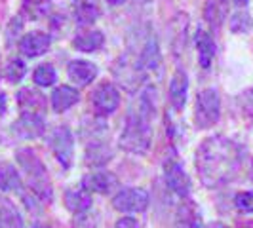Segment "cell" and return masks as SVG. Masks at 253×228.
<instances>
[{
  "instance_id": "cell-26",
  "label": "cell",
  "mask_w": 253,
  "mask_h": 228,
  "mask_svg": "<svg viewBox=\"0 0 253 228\" xmlns=\"http://www.w3.org/2000/svg\"><path fill=\"white\" fill-rule=\"evenodd\" d=\"M51 12V0H23L21 2V13L29 19H44Z\"/></svg>"
},
{
  "instance_id": "cell-5",
  "label": "cell",
  "mask_w": 253,
  "mask_h": 228,
  "mask_svg": "<svg viewBox=\"0 0 253 228\" xmlns=\"http://www.w3.org/2000/svg\"><path fill=\"white\" fill-rule=\"evenodd\" d=\"M50 149L55 156V160L69 169L75 160V139L67 126H57L50 137Z\"/></svg>"
},
{
  "instance_id": "cell-17",
  "label": "cell",
  "mask_w": 253,
  "mask_h": 228,
  "mask_svg": "<svg viewBox=\"0 0 253 228\" xmlns=\"http://www.w3.org/2000/svg\"><path fill=\"white\" fill-rule=\"evenodd\" d=\"M65 205L71 213L84 215L91 209V194L84 189H71L65 192Z\"/></svg>"
},
{
  "instance_id": "cell-34",
  "label": "cell",
  "mask_w": 253,
  "mask_h": 228,
  "mask_svg": "<svg viewBox=\"0 0 253 228\" xmlns=\"http://www.w3.org/2000/svg\"><path fill=\"white\" fill-rule=\"evenodd\" d=\"M6 109H8V99L4 93H0V116L6 113Z\"/></svg>"
},
{
  "instance_id": "cell-23",
  "label": "cell",
  "mask_w": 253,
  "mask_h": 228,
  "mask_svg": "<svg viewBox=\"0 0 253 228\" xmlns=\"http://www.w3.org/2000/svg\"><path fill=\"white\" fill-rule=\"evenodd\" d=\"M227 17V0H206L204 6V19L213 27L219 29Z\"/></svg>"
},
{
  "instance_id": "cell-33",
  "label": "cell",
  "mask_w": 253,
  "mask_h": 228,
  "mask_svg": "<svg viewBox=\"0 0 253 228\" xmlns=\"http://www.w3.org/2000/svg\"><path fill=\"white\" fill-rule=\"evenodd\" d=\"M114 228H139V225H137V221L133 217H122V219L116 221Z\"/></svg>"
},
{
  "instance_id": "cell-24",
  "label": "cell",
  "mask_w": 253,
  "mask_h": 228,
  "mask_svg": "<svg viewBox=\"0 0 253 228\" xmlns=\"http://www.w3.org/2000/svg\"><path fill=\"white\" fill-rule=\"evenodd\" d=\"M0 228H23V219L10 200L0 198Z\"/></svg>"
},
{
  "instance_id": "cell-4",
  "label": "cell",
  "mask_w": 253,
  "mask_h": 228,
  "mask_svg": "<svg viewBox=\"0 0 253 228\" xmlns=\"http://www.w3.org/2000/svg\"><path fill=\"white\" fill-rule=\"evenodd\" d=\"M221 116V99L215 89H202L194 103V124L200 129L215 126Z\"/></svg>"
},
{
  "instance_id": "cell-39",
  "label": "cell",
  "mask_w": 253,
  "mask_h": 228,
  "mask_svg": "<svg viewBox=\"0 0 253 228\" xmlns=\"http://www.w3.org/2000/svg\"><path fill=\"white\" fill-rule=\"evenodd\" d=\"M240 228H253V227H240Z\"/></svg>"
},
{
  "instance_id": "cell-28",
  "label": "cell",
  "mask_w": 253,
  "mask_h": 228,
  "mask_svg": "<svg viewBox=\"0 0 253 228\" xmlns=\"http://www.w3.org/2000/svg\"><path fill=\"white\" fill-rule=\"evenodd\" d=\"M33 80H35V84L40 86V88H50L51 84H55V69H53V65L50 63L38 65L37 69H35Z\"/></svg>"
},
{
  "instance_id": "cell-19",
  "label": "cell",
  "mask_w": 253,
  "mask_h": 228,
  "mask_svg": "<svg viewBox=\"0 0 253 228\" xmlns=\"http://www.w3.org/2000/svg\"><path fill=\"white\" fill-rule=\"evenodd\" d=\"M80 99V93L78 89L71 88V86H59V88L53 89L50 101H51V109L55 113H65L69 111L71 107H75L76 103Z\"/></svg>"
},
{
  "instance_id": "cell-15",
  "label": "cell",
  "mask_w": 253,
  "mask_h": 228,
  "mask_svg": "<svg viewBox=\"0 0 253 228\" xmlns=\"http://www.w3.org/2000/svg\"><path fill=\"white\" fill-rule=\"evenodd\" d=\"M175 228H202V213L198 203L192 200L179 203L175 213Z\"/></svg>"
},
{
  "instance_id": "cell-6",
  "label": "cell",
  "mask_w": 253,
  "mask_h": 228,
  "mask_svg": "<svg viewBox=\"0 0 253 228\" xmlns=\"http://www.w3.org/2000/svg\"><path fill=\"white\" fill-rule=\"evenodd\" d=\"M160 63H162L160 42H158L154 33H147L145 42H143V46H141L137 55H135V65H137L141 75H147V73L158 71Z\"/></svg>"
},
{
  "instance_id": "cell-12",
  "label": "cell",
  "mask_w": 253,
  "mask_h": 228,
  "mask_svg": "<svg viewBox=\"0 0 253 228\" xmlns=\"http://www.w3.org/2000/svg\"><path fill=\"white\" fill-rule=\"evenodd\" d=\"M82 187L88 190L89 194H111L113 190L118 189V179L111 171H97L89 173L82 179Z\"/></svg>"
},
{
  "instance_id": "cell-25",
  "label": "cell",
  "mask_w": 253,
  "mask_h": 228,
  "mask_svg": "<svg viewBox=\"0 0 253 228\" xmlns=\"http://www.w3.org/2000/svg\"><path fill=\"white\" fill-rule=\"evenodd\" d=\"M99 17V8L93 0H80L75 6V19L78 25H91Z\"/></svg>"
},
{
  "instance_id": "cell-10",
  "label": "cell",
  "mask_w": 253,
  "mask_h": 228,
  "mask_svg": "<svg viewBox=\"0 0 253 228\" xmlns=\"http://www.w3.org/2000/svg\"><path fill=\"white\" fill-rule=\"evenodd\" d=\"M44 116L37 113H21V116L12 124V133L19 139H38L44 133Z\"/></svg>"
},
{
  "instance_id": "cell-14",
  "label": "cell",
  "mask_w": 253,
  "mask_h": 228,
  "mask_svg": "<svg viewBox=\"0 0 253 228\" xmlns=\"http://www.w3.org/2000/svg\"><path fill=\"white\" fill-rule=\"evenodd\" d=\"M187 97H189V78H187V73L177 69L171 80H169V101H171V107L175 111H183L185 105H187Z\"/></svg>"
},
{
  "instance_id": "cell-37",
  "label": "cell",
  "mask_w": 253,
  "mask_h": 228,
  "mask_svg": "<svg viewBox=\"0 0 253 228\" xmlns=\"http://www.w3.org/2000/svg\"><path fill=\"white\" fill-rule=\"evenodd\" d=\"M107 2H109L111 6H122V4L126 2V0H107Z\"/></svg>"
},
{
  "instance_id": "cell-38",
  "label": "cell",
  "mask_w": 253,
  "mask_h": 228,
  "mask_svg": "<svg viewBox=\"0 0 253 228\" xmlns=\"http://www.w3.org/2000/svg\"><path fill=\"white\" fill-rule=\"evenodd\" d=\"M35 228H51V227H50V225H37Z\"/></svg>"
},
{
  "instance_id": "cell-20",
  "label": "cell",
  "mask_w": 253,
  "mask_h": 228,
  "mask_svg": "<svg viewBox=\"0 0 253 228\" xmlns=\"http://www.w3.org/2000/svg\"><path fill=\"white\" fill-rule=\"evenodd\" d=\"M105 44V35L97 29H86L80 31L73 40V46L80 51H97Z\"/></svg>"
},
{
  "instance_id": "cell-36",
  "label": "cell",
  "mask_w": 253,
  "mask_h": 228,
  "mask_svg": "<svg viewBox=\"0 0 253 228\" xmlns=\"http://www.w3.org/2000/svg\"><path fill=\"white\" fill-rule=\"evenodd\" d=\"M206 228H230V227H227L225 223H219V221H217V223H211V225H208Z\"/></svg>"
},
{
  "instance_id": "cell-31",
  "label": "cell",
  "mask_w": 253,
  "mask_h": 228,
  "mask_svg": "<svg viewBox=\"0 0 253 228\" xmlns=\"http://www.w3.org/2000/svg\"><path fill=\"white\" fill-rule=\"evenodd\" d=\"M234 205L240 213H253V192H240L234 196Z\"/></svg>"
},
{
  "instance_id": "cell-2",
  "label": "cell",
  "mask_w": 253,
  "mask_h": 228,
  "mask_svg": "<svg viewBox=\"0 0 253 228\" xmlns=\"http://www.w3.org/2000/svg\"><path fill=\"white\" fill-rule=\"evenodd\" d=\"M156 88L145 86L137 99L131 103L126 116V126L118 145L129 154H145L152 145V118L156 113Z\"/></svg>"
},
{
  "instance_id": "cell-21",
  "label": "cell",
  "mask_w": 253,
  "mask_h": 228,
  "mask_svg": "<svg viewBox=\"0 0 253 228\" xmlns=\"http://www.w3.org/2000/svg\"><path fill=\"white\" fill-rule=\"evenodd\" d=\"M187 29H189V19L185 13H179L177 17L171 21V50L173 55L179 57L181 51L185 50V42H187Z\"/></svg>"
},
{
  "instance_id": "cell-30",
  "label": "cell",
  "mask_w": 253,
  "mask_h": 228,
  "mask_svg": "<svg viewBox=\"0 0 253 228\" xmlns=\"http://www.w3.org/2000/svg\"><path fill=\"white\" fill-rule=\"evenodd\" d=\"M4 73H6V78L13 82V84H17V82H21L23 80V76L27 75V65L21 61V59H17V57H13L8 61L6 65V69H4Z\"/></svg>"
},
{
  "instance_id": "cell-29",
  "label": "cell",
  "mask_w": 253,
  "mask_h": 228,
  "mask_svg": "<svg viewBox=\"0 0 253 228\" xmlns=\"http://www.w3.org/2000/svg\"><path fill=\"white\" fill-rule=\"evenodd\" d=\"M252 29H253V17L248 12L240 10V12H236L230 17V31L232 33L242 35V33H250Z\"/></svg>"
},
{
  "instance_id": "cell-11",
  "label": "cell",
  "mask_w": 253,
  "mask_h": 228,
  "mask_svg": "<svg viewBox=\"0 0 253 228\" xmlns=\"http://www.w3.org/2000/svg\"><path fill=\"white\" fill-rule=\"evenodd\" d=\"M50 46L51 37L46 35V33H42V31H31V33H27V35L19 38V51L25 57H29V59L46 53V51L50 50Z\"/></svg>"
},
{
  "instance_id": "cell-27",
  "label": "cell",
  "mask_w": 253,
  "mask_h": 228,
  "mask_svg": "<svg viewBox=\"0 0 253 228\" xmlns=\"http://www.w3.org/2000/svg\"><path fill=\"white\" fill-rule=\"evenodd\" d=\"M0 190L2 192H21V177L10 164H0Z\"/></svg>"
},
{
  "instance_id": "cell-8",
  "label": "cell",
  "mask_w": 253,
  "mask_h": 228,
  "mask_svg": "<svg viewBox=\"0 0 253 228\" xmlns=\"http://www.w3.org/2000/svg\"><path fill=\"white\" fill-rule=\"evenodd\" d=\"M91 105H93V111L99 116L113 114L118 109V105H120V91L111 82H103V84H99L97 88L93 89Z\"/></svg>"
},
{
  "instance_id": "cell-3",
  "label": "cell",
  "mask_w": 253,
  "mask_h": 228,
  "mask_svg": "<svg viewBox=\"0 0 253 228\" xmlns=\"http://www.w3.org/2000/svg\"><path fill=\"white\" fill-rule=\"evenodd\" d=\"M15 158H17V162L21 165V169L25 171L31 194L37 198L38 202L50 203L51 196H53L51 194V183L50 177H48V171H46V165L42 164V160L31 149L19 151Z\"/></svg>"
},
{
  "instance_id": "cell-22",
  "label": "cell",
  "mask_w": 253,
  "mask_h": 228,
  "mask_svg": "<svg viewBox=\"0 0 253 228\" xmlns=\"http://www.w3.org/2000/svg\"><path fill=\"white\" fill-rule=\"evenodd\" d=\"M113 160V151L109 149L107 143H89L86 149V164L93 165V167H101V165L109 164Z\"/></svg>"
},
{
  "instance_id": "cell-16",
  "label": "cell",
  "mask_w": 253,
  "mask_h": 228,
  "mask_svg": "<svg viewBox=\"0 0 253 228\" xmlns=\"http://www.w3.org/2000/svg\"><path fill=\"white\" fill-rule=\"evenodd\" d=\"M194 44H196V50H198V61L202 69H210L213 63V57H215V42L211 35L204 29L196 31V37H194Z\"/></svg>"
},
{
  "instance_id": "cell-18",
  "label": "cell",
  "mask_w": 253,
  "mask_h": 228,
  "mask_svg": "<svg viewBox=\"0 0 253 228\" xmlns=\"http://www.w3.org/2000/svg\"><path fill=\"white\" fill-rule=\"evenodd\" d=\"M17 103H19V109L23 113H37L42 114L46 113V97L33 88H23L17 93Z\"/></svg>"
},
{
  "instance_id": "cell-7",
  "label": "cell",
  "mask_w": 253,
  "mask_h": 228,
  "mask_svg": "<svg viewBox=\"0 0 253 228\" xmlns=\"http://www.w3.org/2000/svg\"><path fill=\"white\" fill-rule=\"evenodd\" d=\"M113 207L122 213H143L149 207V194L143 189H120L114 194Z\"/></svg>"
},
{
  "instance_id": "cell-13",
  "label": "cell",
  "mask_w": 253,
  "mask_h": 228,
  "mask_svg": "<svg viewBox=\"0 0 253 228\" xmlns=\"http://www.w3.org/2000/svg\"><path fill=\"white\" fill-rule=\"evenodd\" d=\"M67 75L76 86H89L97 78V65L86 59H75L67 67Z\"/></svg>"
},
{
  "instance_id": "cell-1",
  "label": "cell",
  "mask_w": 253,
  "mask_h": 228,
  "mask_svg": "<svg viewBox=\"0 0 253 228\" xmlns=\"http://www.w3.org/2000/svg\"><path fill=\"white\" fill-rule=\"evenodd\" d=\"M194 165L206 189H219L238 177L244 165V151L236 141L225 135H211L196 149Z\"/></svg>"
},
{
  "instance_id": "cell-32",
  "label": "cell",
  "mask_w": 253,
  "mask_h": 228,
  "mask_svg": "<svg viewBox=\"0 0 253 228\" xmlns=\"http://www.w3.org/2000/svg\"><path fill=\"white\" fill-rule=\"evenodd\" d=\"M238 105H240L242 113L253 118V88H248L242 91L238 95Z\"/></svg>"
},
{
  "instance_id": "cell-9",
  "label": "cell",
  "mask_w": 253,
  "mask_h": 228,
  "mask_svg": "<svg viewBox=\"0 0 253 228\" xmlns=\"http://www.w3.org/2000/svg\"><path fill=\"white\" fill-rule=\"evenodd\" d=\"M164 179L168 189L173 194H177L181 198H187L190 192V177L187 171L183 169V165L179 164L175 158L168 160L164 164Z\"/></svg>"
},
{
  "instance_id": "cell-35",
  "label": "cell",
  "mask_w": 253,
  "mask_h": 228,
  "mask_svg": "<svg viewBox=\"0 0 253 228\" xmlns=\"http://www.w3.org/2000/svg\"><path fill=\"white\" fill-rule=\"evenodd\" d=\"M232 2H234V6H236V8H246L250 0H232Z\"/></svg>"
}]
</instances>
